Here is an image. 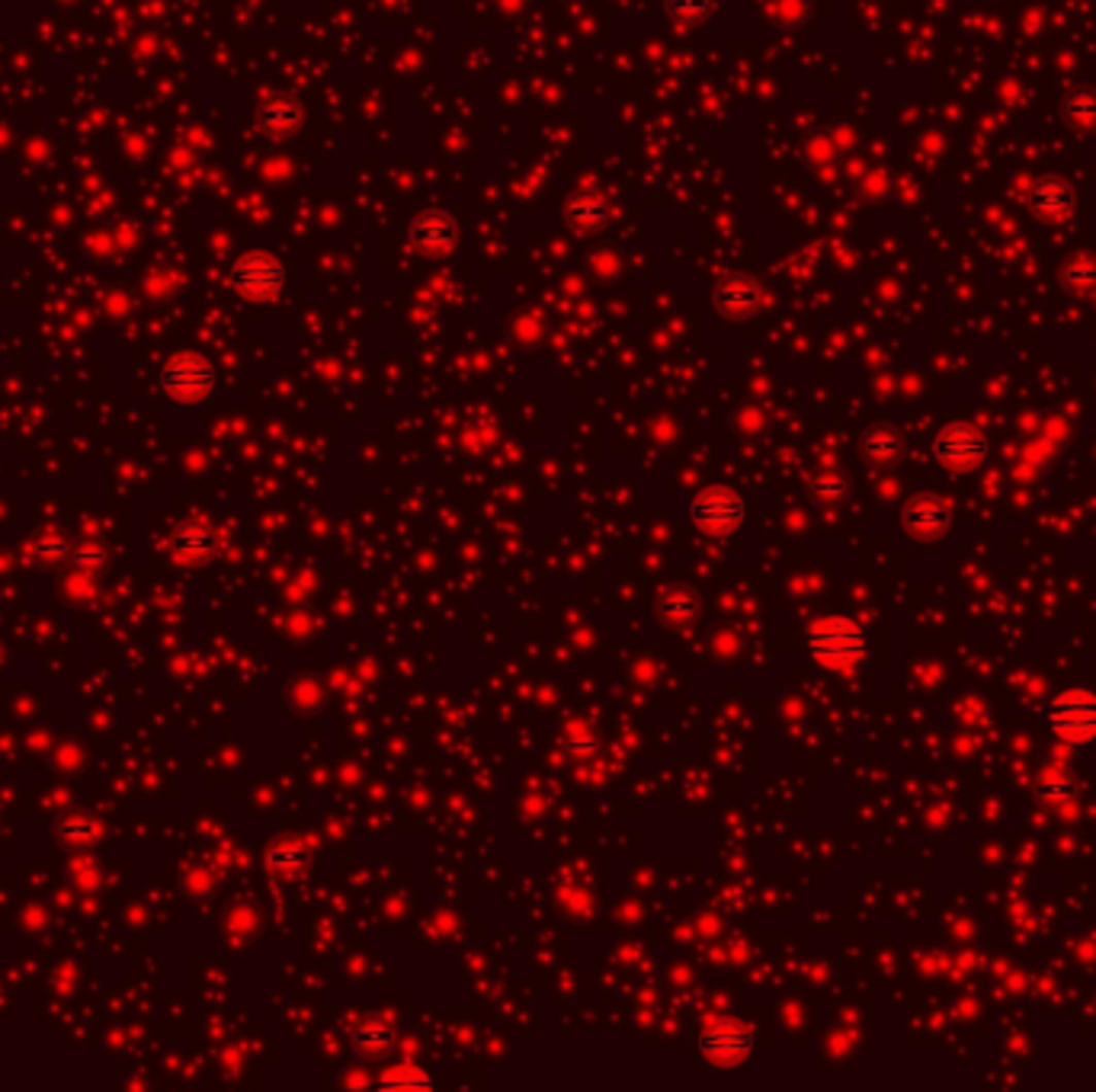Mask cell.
I'll use <instances>...</instances> for the list:
<instances>
[{
	"label": "cell",
	"instance_id": "2e32d148",
	"mask_svg": "<svg viewBox=\"0 0 1096 1092\" xmlns=\"http://www.w3.org/2000/svg\"><path fill=\"white\" fill-rule=\"evenodd\" d=\"M1064 285H1068V288H1093L1096 285V263H1090V260H1077V263H1071V267L1068 270H1064Z\"/></svg>",
	"mask_w": 1096,
	"mask_h": 1092
},
{
	"label": "cell",
	"instance_id": "44dd1931",
	"mask_svg": "<svg viewBox=\"0 0 1096 1092\" xmlns=\"http://www.w3.org/2000/svg\"><path fill=\"white\" fill-rule=\"evenodd\" d=\"M36 554H42V557H62V554H68V539L58 536V533H48V536H42V539L36 542Z\"/></svg>",
	"mask_w": 1096,
	"mask_h": 1092
},
{
	"label": "cell",
	"instance_id": "8992f818",
	"mask_svg": "<svg viewBox=\"0 0 1096 1092\" xmlns=\"http://www.w3.org/2000/svg\"><path fill=\"white\" fill-rule=\"evenodd\" d=\"M901 525L904 533L914 539H939L950 533L953 525V507L950 500H942L936 493H924L907 500V507L901 510Z\"/></svg>",
	"mask_w": 1096,
	"mask_h": 1092
},
{
	"label": "cell",
	"instance_id": "5bb4252c",
	"mask_svg": "<svg viewBox=\"0 0 1096 1092\" xmlns=\"http://www.w3.org/2000/svg\"><path fill=\"white\" fill-rule=\"evenodd\" d=\"M381 1089H433L436 1080L427 1077L421 1067H410V1064H401L395 1070H389L381 1080H378Z\"/></svg>",
	"mask_w": 1096,
	"mask_h": 1092
},
{
	"label": "cell",
	"instance_id": "4fadbf2b",
	"mask_svg": "<svg viewBox=\"0 0 1096 1092\" xmlns=\"http://www.w3.org/2000/svg\"><path fill=\"white\" fill-rule=\"evenodd\" d=\"M266 862L276 872H299L305 865V846L299 840H279L266 852Z\"/></svg>",
	"mask_w": 1096,
	"mask_h": 1092
},
{
	"label": "cell",
	"instance_id": "3957f363",
	"mask_svg": "<svg viewBox=\"0 0 1096 1092\" xmlns=\"http://www.w3.org/2000/svg\"><path fill=\"white\" fill-rule=\"evenodd\" d=\"M687 516L696 528H702L708 536H728L748 519V504L731 487H705L690 500Z\"/></svg>",
	"mask_w": 1096,
	"mask_h": 1092
},
{
	"label": "cell",
	"instance_id": "7c38bea8",
	"mask_svg": "<svg viewBox=\"0 0 1096 1092\" xmlns=\"http://www.w3.org/2000/svg\"><path fill=\"white\" fill-rule=\"evenodd\" d=\"M58 833H62L68 843H94L100 837V823H97L94 814L74 811V814L62 817V823H58Z\"/></svg>",
	"mask_w": 1096,
	"mask_h": 1092
},
{
	"label": "cell",
	"instance_id": "30bf717a",
	"mask_svg": "<svg viewBox=\"0 0 1096 1092\" xmlns=\"http://www.w3.org/2000/svg\"><path fill=\"white\" fill-rule=\"evenodd\" d=\"M219 548V539L209 525H180L173 536V554H180L187 560H202L215 554Z\"/></svg>",
	"mask_w": 1096,
	"mask_h": 1092
},
{
	"label": "cell",
	"instance_id": "52a82bcc",
	"mask_svg": "<svg viewBox=\"0 0 1096 1092\" xmlns=\"http://www.w3.org/2000/svg\"><path fill=\"white\" fill-rule=\"evenodd\" d=\"M699 1051L712 1060L737 1064L754 1051V1031L740 1022H716L699 1031Z\"/></svg>",
	"mask_w": 1096,
	"mask_h": 1092
},
{
	"label": "cell",
	"instance_id": "5b68a950",
	"mask_svg": "<svg viewBox=\"0 0 1096 1092\" xmlns=\"http://www.w3.org/2000/svg\"><path fill=\"white\" fill-rule=\"evenodd\" d=\"M161 388L176 398V401H199L215 388V369L205 363L202 356H193V352H184V356H173L164 372H161Z\"/></svg>",
	"mask_w": 1096,
	"mask_h": 1092
},
{
	"label": "cell",
	"instance_id": "7a4b0ae2",
	"mask_svg": "<svg viewBox=\"0 0 1096 1092\" xmlns=\"http://www.w3.org/2000/svg\"><path fill=\"white\" fill-rule=\"evenodd\" d=\"M1045 721L1064 744L1096 741V695L1087 689L1058 692L1045 708Z\"/></svg>",
	"mask_w": 1096,
	"mask_h": 1092
},
{
	"label": "cell",
	"instance_id": "9a60e30c",
	"mask_svg": "<svg viewBox=\"0 0 1096 1092\" xmlns=\"http://www.w3.org/2000/svg\"><path fill=\"white\" fill-rule=\"evenodd\" d=\"M357 1042H360L363 1048H389V1045L395 1042V1028H392V1022H385V1019L363 1022V1025L357 1028Z\"/></svg>",
	"mask_w": 1096,
	"mask_h": 1092
},
{
	"label": "cell",
	"instance_id": "8fae6325",
	"mask_svg": "<svg viewBox=\"0 0 1096 1092\" xmlns=\"http://www.w3.org/2000/svg\"><path fill=\"white\" fill-rule=\"evenodd\" d=\"M863 452H866V458H872V462H892V458H898V452H901V439H898L895 430L872 426V430L863 436Z\"/></svg>",
	"mask_w": 1096,
	"mask_h": 1092
},
{
	"label": "cell",
	"instance_id": "9c48e42d",
	"mask_svg": "<svg viewBox=\"0 0 1096 1092\" xmlns=\"http://www.w3.org/2000/svg\"><path fill=\"white\" fill-rule=\"evenodd\" d=\"M1029 205L1042 218H1064L1074 209V190L1061 176H1039L1029 186Z\"/></svg>",
	"mask_w": 1096,
	"mask_h": 1092
},
{
	"label": "cell",
	"instance_id": "ba28073f",
	"mask_svg": "<svg viewBox=\"0 0 1096 1092\" xmlns=\"http://www.w3.org/2000/svg\"><path fill=\"white\" fill-rule=\"evenodd\" d=\"M231 282H234V288H238V292L266 295V292H273V288L283 282V270H279V263H276L273 257H266V253H247L244 260L234 263Z\"/></svg>",
	"mask_w": 1096,
	"mask_h": 1092
},
{
	"label": "cell",
	"instance_id": "277c9868",
	"mask_svg": "<svg viewBox=\"0 0 1096 1092\" xmlns=\"http://www.w3.org/2000/svg\"><path fill=\"white\" fill-rule=\"evenodd\" d=\"M988 452H991L988 433L974 423H965V420L942 426L933 439L936 462L950 465V468H974L988 458Z\"/></svg>",
	"mask_w": 1096,
	"mask_h": 1092
},
{
	"label": "cell",
	"instance_id": "d6986e66",
	"mask_svg": "<svg viewBox=\"0 0 1096 1092\" xmlns=\"http://www.w3.org/2000/svg\"><path fill=\"white\" fill-rule=\"evenodd\" d=\"M811 493L818 500H840V497H846V481L840 475H818L811 484Z\"/></svg>",
	"mask_w": 1096,
	"mask_h": 1092
},
{
	"label": "cell",
	"instance_id": "e0dca14e",
	"mask_svg": "<svg viewBox=\"0 0 1096 1092\" xmlns=\"http://www.w3.org/2000/svg\"><path fill=\"white\" fill-rule=\"evenodd\" d=\"M1064 112H1068L1071 123H1093L1096 120V97L1090 91H1081L1068 100V106H1064Z\"/></svg>",
	"mask_w": 1096,
	"mask_h": 1092
},
{
	"label": "cell",
	"instance_id": "ffe728a7",
	"mask_svg": "<svg viewBox=\"0 0 1096 1092\" xmlns=\"http://www.w3.org/2000/svg\"><path fill=\"white\" fill-rule=\"evenodd\" d=\"M1071 794H1074V785H1071L1068 779L1049 776V779L1042 782V798H1045V801H1064V798H1071Z\"/></svg>",
	"mask_w": 1096,
	"mask_h": 1092
},
{
	"label": "cell",
	"instance_id": "7402d4cb",
	"mask_svg": "<svg viewBox=\"0 0 1096 1092\" xmlns=\"http://www.w3.org/2000/svg\"><path fill=\"white\" fill-rule=\"evenodd\" d=\"M71 557H74V565H100V560H103V554H100V551H94V548L74 551Z\"/></svg>",
	"mask_w": 1096,
	"mask_h": 1092
},
{
	"label": "cell",
	"instance_id": "6da1fadb",
	"mask_svg": "<svg viewBox=\"0 0 1096 1092\" xmlns=\"http://www.w3.org/2000/svg\"><path fill=\"white\" fill-rule=\"evenodd\" d=\"M808 657L824 667V670H853L856 663H863L866 651H869V638L863 632V625L853 622L850 615H827L818 618V622L808 628L805 638Z\"/></svg>",
	"mask_w": 1096,
	"mask_h": 1092
},
{
	"label": "cell",
	"instance_id": "ac0fdd59",
	"mask_svg": "<svg viewBox=\"0 0 1096 1092\" xmlns=\"http://www.w3.org/2000/svg\"><path fill=\"white\" fill-rule=\"evenodd\" d=\"M664 615L676 618V622H684V618H693L696 615V600L690 593H670L664 603H661Z\"/></svg>",
	"mask_w": 1096,
	"mask_h": 1092
}]
</instances>
